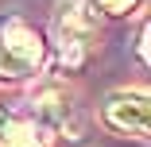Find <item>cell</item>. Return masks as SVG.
Here are the masks:
<instances>
[{
	"label": "cell",
	"mask_w": 151,
	"mask_h": 147,
	"mask_svg": "<svg viewBox=\"0 0 151 147\" xmlns=\"http://www.w3.org/2000/svg\"><path fill=\"white\" fill-rule=\"evenodd\" d=\"M97 35V16L89 8V0H58L54 4V43H58V58L66 70H78Z\"/></svg>",
	"instance_id": "obj_1"
},
{
	"label": "cell",
	"mask_w": 151,
	"mask_h": 147,
	"mask_svg": "<svg viewBox=\"0 0 151 147\" xmlns=\"http://www.w3.org/2000/svg\"><path fill=\"white\" fill-rule=\"evenodd\" d=\"M43 62V39L19 16L0 19V77H27Z\"/></svg>",
	"instance_id": "obj_2"
},
{
	"label": "cell",
	"mask_w": 151,
	"mask_h": 147,
	"mask_svg": "<svg viewBox=\"0 0 151 147\" xmlns=\"http://www.w3.org/2000/svg\"><path fill=\"white\" fill-rule=\"evenodd\" d=\"M105 124L112 132H124V136H147V93L143 89H120L105 97Z\"/></svg>",
	"instance_id": "obj_3"
},
{
	"label": "cell",
	"mask_w": 151,
	"mask_h": 147,
	"mask_svg": "<svg viewBox=\"0 0 151 147\" xmlns=\"http://www.w3.org/2000/svg\"><path fill=\"white\" fill-rule=\"evenodd\" d=\"M0 147H43V124L35 116L0 108Z\"/></svg>",
	"instance_id": "obj_4"
},
{
	"label": "cell",
	"mask_w": 151,
	"mask_h": 147,
	"mask_svg": "<svg viewBox=\"0 0 151 147\" xmlns=\"http://www.w3.org/2000/svg\"><path fill=\"white\" fill-rule=\"evenodd\" d=\"M97 4L105 8V12H112V16H124V12H132L139 0H97Z\"/></svg>",
	"instance_id": "obj_5"
},
{
	"label": "cell",
	"mask_w": 151,
	"mask_h": 147,
	"mask_svg": "<svg viewBox=\"0 0 151 147\" xmlns=\"http://www.w3.org/2000/svg\"><path fill=\"white\" fill-rule=\"evenodd\" d=\"M139 58H143V62H147V27H143V31H139Z\"/></svg>",
	"instance_id": "obj_6"
}]
</instances>
